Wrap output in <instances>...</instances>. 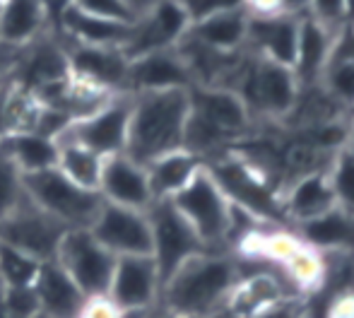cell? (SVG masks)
Listing matches in <instances>:
<instances>
[{
    "label": "cell",
    "mask_w": 354,
    "mask_h": 318,
    "mask_svg": "<svg viewBox=\"0 0 354 318\" xmlns=\"http://www.w3.org/2000/svg\"><path fill=\"white\" fill-rule=\"evenodd\" d=\"M241 282L239 261L222 251H205L183 263L162 285L159 309L183 318H219Z\"/></svg>",
    "instance_id": "obj_1"
},
{
    "label": "cell",
    "mask_w": 354,
    "mask_h": 318,
    "mask_svg": "<svg viewBox=\"0 0 354 318\" xmlns=\"http://www.w3.org/2000/svg\"><path fill=\"white\" fill-rule=\"evenodd\" d=\"M188 113H191L188 89L133 94L126 155L133 162L147 167L152 159L181 150Z\"/></svg>",
    "instance_id": "obj_2"
},
{
    "label": "cell",
    "mask_w": 354,
    "mask_h": 318,
    "mask_svg": "<svg viewBox=\"0 0 354 318\" xmlns=\"http://www.w3.org/2000/svg\"><path fill=\"white\" fill-rule=\"evenodd\" d=\"M191 113H188L183 150L203 159L219 157L229 142L243 138L251 126V113L236 92L224 87H191Z\"/></svg>",
    "instance_id": "obj_3"
},
{
    "label": "cell",
    "mask_w": 354,
    "mask_h": 318,
    "mask_svg": "<svg viewBox=\"0 0 354 318\" xmlns=\"http://www.w3.org/2000/svg\"><path fill=\"white\" fill-rule=\"evenodd\" d=\"M227 89L241 97L251 118H284L299 102V82L292 68L253 56L248 48H243Z\"/></svg>",
    "instance_id": "obj_4"
},
{
    "label": "cell",
    "mask_w": 354,
    "mask_h": 318,
    "mask_svg": "<svg viewBox=\"0 0 354 318\" xmlns=\"http://www.w3.org/2000/svg\"><path fill=\"white\" fill-rule=\"evenodd\" d=\"M22 183L24 193L32 198L34 205L61 222L66 230H89L104 205L97 191L77 186L58 169L22 176Z\"/></svg>",
    "instance_id": "obj_5"
},
{
    "label": "cell",
    "mask_w": 354,
    "mask_h": 318,
    "mask_svg": "<svg viewBox=\"0 0 354 318\" xmlns=\"http://www.w3.org/2000/svg\"><path fill=\"white\" fill-rule=\"evenodd\" d=\"M171 203L183 215V220L193 227V232L207 251H222L229 234L232 203L205 167L196 174V178L181 193L171 198Z\"/></svg>",
    "instance_id": "obj_6"
},
{
    "label": "cell",
    "mask_w": 354,
    "mask_h": 318,
    "mask_svg": "<svg viewBox=\"0 0 354 318\" xmlns=\"http://www.w3.org/2000/svg\"><path fill=\"white\" fill-rule=\"evenodd\" d=\"M147 220L149 232H152V253L149 256L157 265L162 285L183 263L207 251L171 200H154L147 207Z\"/></svg>",
    "instance_id": "obj_7"
},
{
    "label": "cell",
    "mask_w": 354,
    "mask_h": 318,
    "mask_svg": "<svg viewBox=\"0 0 354 318\" xmlns=\"http://www.w3.org/2000/svg\"><path fill=\"white\" fill-rule=\"evenodd\" d=\"M205 169L212 174L217 186L229 198L232 205H239L248 210L261 222L272 220L277 215H284L282 200L277 198L275 188L263 178L258 169L246 164L239 157H214L205 162Z\"/></svg>",
    "instance_id": "obj_8"
},
{
    "label": "cell",
    "mask_w": 354,
    "mask_h": 318,
    "mask_svg": "<svg viewBox=\"0 0 354 318\" xmlns=\"http://www.w3.org/2000/svg\"><path fill=\"white\" fill-rule=\"evenodd\" d=\"M56 263L73 277L87 299L106 297L116 256L109 253L89 230H68L58 246Z\"/></svg>",
    "instance_id": "obj_9"
},
{
    "label": "cell",
    "mask_w": 354,
    "mask_h": 318,
    "mask_svg": "<svg viewBox=\"0 0 354 318\" xmlns=\"http://www.w3.org/2000/svg\"><path fill=\"white\" fill-rule=\"evenodd\" d=\"M133 94H116L94 116L75 121L56 140H73L92 150L102 159L113 155H126L128 131H131Z\"/></svg>",
    "instance_id": "obj_10"
},
{
    "label": "cell",
    "mask_w": 354,
    "mask_h": 318,
    "mask_svg": "<svg viewBox=\"0 0 354 318\" xmlns=\"http://www.w3.org/2000/svg\"><path fill=\"white\" fill-rule=\"evenodd\" d=\"M191 24V15L183 0H157L133 22L123 53L133 61L147 53L176 48L188 34Z\"/></svg>",
    "instance_id": "obj_11"
},
{
    "label": "cell",
    "mask_w": 354,
    "mask_h": 318,
    "mask_svg": "<svg viewBox=\"0 0 354 318\" xmlns=\"http://www.w3.org/2000/svg\"><path fill=\"white\" fill-rule=\"evenodd\" d=\"M66 227L48 217L44 210L34 205L32 198L24 193L17 210L0 225V241L24 251L27 256L41 263L56 261L58 246L66 236Z\"/></svg>",
    "instance_id": "obj_12"
},
{
    "label": "cell",
    "mask_w": 354,
    "mask_h": 318,
    "mask_svg": "<svg viewBox=\"0 0 354 318\" xmlns=\"http://www.w3.org/2000/svg\"><path fill=\"white\" fill-rule=\"evenodd\" d=\"M89 232L116 258L149 256L152 253V232H149L147 210L142 212L104 203Z\"/></svg>",
    "instance_id": "obj_13"
},
{
    "label": "cell",
    "mask_w": 354,
    "mask_h": 318,
    "mask_svg": "<svg viewBox=\"0 0 354 318\" xmlns=\"http://www.w3.org/2000/svg\"><path fill=\"white\" fill-rule=\"evenodd\" d=\"M159 294L162 280L152 256L116 258L106 292V299L116 309H154L159 304Z\"/></svg>",
    "instance_id": "obj_14"
},
{
    "label": "cell",
    "mask_w": 354,
    "mask_h": 318,
    "mask_svg": "<svg viewBox=\"0 0 354 318\" xmlns=\"http://www.w3.org/2000/svg\"><path fill=\"white\" fill-rule=\"evenodd\" d=\"M68 63H71V75L82 80L87 84L104 89L111 94H128V66L131 58L123 53V48L113 46H68Z\"/></svg>",
    "instance_id": "obj_15"
},
{
    "label": "cell",
    "mask_w": 354,
    "mask_h": 318,
    "mask_svg": "<svg viewBox=\"0 0 354 318\" xmlns=\"http://www.w3.org/2000/svg\"><path fill=\"white\" fill-rule=\"evenodd\" d=\"M99 196H102L104 203L142 212L154 203L147 171H145L142 164L133 162L128 155H113L104 159L102 178H99Z\"/></svg>",
    "instance_id": "obj_16"
},
{
    "label": "cell",
    "mask_w": 354,
    "mask_h": 318,
    "mask_svg": "<svg viewBox=\"0 0 354 318\" xmlns=\"http://www.w3.org/2000/svg\"><path fill=\"white\" fill-rule=\"evenodd\" d=\"M193 77L188 66L183 63L176 48L169 51L147 53V56L133 58L128 66V94H147V92H171V89H191Z\"/></svg>",
    "instance_id": "obj_17"
},
{
    "label": "cell",
    "mask_w": 354,
    "mask_h": 318,
    "mask_svg": "<svg viewBox=\"0 0 354 318\" xmlns=\"http://www.w3.org/2000/svg\"><path fill=\"white\" fill-rule=\"evenodd\" d=\"M299 19L292 15H268V17H251L248 15V37L246 48L258 58H266L277 66L292 68L299 39Z\"/></svg>",
    "instance_id": "obj_18"
},
{
    "label": "cell",
    "mask_w": 354,
    "mask_h": 318,
    "mask_svg": "<svg viewBox=\"0 0 354 318\" xmlns=\"http://www.w3.org/2000/svg\"><path fill=\"white\" fill-rule=\"evenodd\" d=\"M337 34H333L328 27H323L311 15L299 19V39L297 53H294L292 73L297 77L299 87L306 89L311 84H321V77L326 73L328 63L335 53Z\"/></svg>",
    "instance_id": "obj_19"
},
{
    "label": "cell",
    "mask_w": 354,
    "mask_h": 318,
    "mask_svg": "<svg viewBox=\"0 0 354 318\" xmlns=\"http://www.w3.org/2000/svg\"><path fill=\"white\" fill-rule=\"evenodd\" d=\"M56 17V29L68 39L71 44L77 46H113L123 48L131 37L133 24L126 22H113V19L94 17L82 10L73 8L71 3L63 0L61 10Z\"/></svg>",
    "instance_id": "obj_20"
},
{
    "label": "cell",
    "mask_w": 354,
    "mask_h": 318,
    "mask_svg": "<svg viewBox=\"0 0 354 318\" xmlns=\"http://www.w3.org/2000/svg\"><path fill=\"white\" fill-rule=\"evenodd\" d=\"M34 292H37L44 318H82L84 306L89 301L56 261L41 263V270L34 282Z\"/></svg>",
    "instance_id": "obj_21"
},
{
    "label": "cell",
    "mask_w": 354,
    "mask_h": 318,
    "mask_svg": "<svg viewBox=\"0 0 354 318\" xmlns=\"http://www.w3.org/2000/svg\"><path fill=\"white\" fill-rule=\"evenodd\" d=\"M53 0H3L0 8V41L22 48L51 29Z\"/></svg>",
    "instance_id": "obj_22"
},
{
    "label": "cell",
    "mask_w": 354,
    "mask_h": 318,
    "mask_svg": "<svg viewBox=\"0 0 354 318\" xmlns=\"http://www.w3.org/2000/svg\"><path fill=\"white\" fill-rule=\"evenodd\" d=\"M333 207H337V203L328 178V169L301 174L282 196L284 215H289L299 225L326 215Z\"/></svg>",
    "instance_id": "obj_23"
},
{
    "label": "cell",
    "mask_w": 354,
    "mask_h": 318,
    "mask_svg": "<svg viewBox=\"0 0 354 318\" xmlns=\"http://www.w3.org/2000/svg\"><path fill=\"white\" fill-rule=\"evenodd\" d=\"M203 167H205V162L193 152L183 150V147L152 159L145 167L149 188H152V198L154 200H171L176 193H181L196 178V174Z\"/></svg>",
    "instance_id": "obj_24"
},
{
    "label": "cell",
    "mask_w": 354,
    "mask_h": 318,
    "mask_svg": "<svg viewBox=\"0 0 354 318\" xmlns=\"http://www.w3.org/2000/svg\"><path fill=\"white\" fill-rule=\"evenodd\" d=\"M299 241L316 253H354V215L333 207L326 215L299 225Z\"/></svg>",
    "instance_id": "obj_25"
},
{
    "label": "cell",
    "mask_w": 354,
    "mask_h": 318,
    "mask_svg": "<svg viewBox=\"0 0 354 318\" xmlns=\"http://www.w3.org/2000/svg\"><path fill=\"white\" fill-rule=\"evenodd\" d=\"M188 37L217 53H239L246 48L248 15L246 10L212 15L201 22H193L188 29Z\"/></svg>",
    "instance_id": "obj_26"
},
{
    "label": "cell",
    "mask_w": 354,
    "mask_h": 318,
    "mask_svg": "<svg viewBox=\"0 0 354 318\" xmlns=\"http://www.w3.org/2000/svg\"><path fill=\"white\" fill-rule=\"evenodd\" d=\"M0 147L8 152V157L12 159L22 176L56 169L58 164L56 140L39 135V133H15V135L3 138Z\"/></svg>",
    "instance_id": "obj_27"
},
{
    "label": "cell",
    "mask_w": 354,
    "mask_h": 318,
    "mask_svg": "<svg viewBox=\"0 0 354 318\" xmlns=\"http://www.w3.org/2000/svg\"><path fill=\"white\" fill-rule=\"evenodd\" d=\"M56 145H58V164H56L58 171L71 178L73 183H77V186L99 193V178H102L104 159L73 140H56Z\"/></svg>",
    "instance_id": "obj_28"
},
{
    "label": "cell",
    "mask_w": 354,
    "mask_h": 318,
    "mask_svg": "<svg viewBox=\"0 0 354 318\" xmlns=\"http://www.w3.org/2000/svg\"><path fill=\"white\" fill-rule=\"evenodd\" d=\"M41 270V261L24 251L0 241V285L3 287H34Z\"/></svg>",
    "instance_id": "obj_29"
},
{
    "label": "cell",
    "mask_w": 354,
    "mask_h": 318,
    "mask_svg": "<svg viewBox=\"0 0 354 318\" xmlns=\"http://www.w3.org/2000/svg\"><path fill=\"white\" fill-rule=\"evenodd\" d=\"M328 178H330L337 207L354 215V152L350 147L337 150L333 164L328 167Z\"/></svg>",
    "instance_id": "obj_30"
},
{
    "label": "cell",
    "mask_w": 354,
    "mask_h": 318,
    "mask_svg": "<svg viewBox=\"0 0 354 318\" xmlns=\"http://www.w3.org/2000/svg\"><path fill=\"white\" fill-rule=\"evenodd\" d=\"M321 87L335 104L354 106V63L333 56L321 77Z\"/></svg>",
    "instance_id": "obj_31"
},
{
    "label": "cell",
    "mask_w": 354,
    "mask_h": 318,
    "mask_svg": "<svg viewBox=\"0 0 354 318\" xmlns=\"http://www.w3.org/2000/svg\"><path fill=\"white\" fill-rule=\"evenodd\" d=\"M24 198L22 174L8 157V152L0 147V225L17 210L19 200Z\"/></svg>",
    "instance_id": "obj_32"
},
{
    "label": "cell",
    "mask_w": 354,
    "mask_h": 318,
    "mask_svg": "<svg viewBox=\"0 0 354 318\" xmlns=\"http://www.w3.org/2000/svg\"><path fill=\"white\" fill-rule=\"evenodd\" d=\"M66 3H71L73 8L82 10V12H87V15L113 19V22L133 24L138 19L126 0H66Z\"/></svg>",
    "instance_id": "obj_33"
},
{
    "label": "cell",
    "mask_w": 354,
    "mask_h": 318,
    "mask_svg": "<svg viewBox=\"0 0 354 318\" xmlns=\"http://www.w3.org/2000/svg\"><path fill=\"white\" fill-rule=\"evenodd\" d=\"M3 306L12 318L41 316L34 287H3Z\"/></svg>",
    "instance_id": "obj_34"
},
{
    "label": "cell",
    "mask_w": 354,
    "mask_h": 318,
    "mask_svg": "<svg viewBox=\"0 0 354 318\" xmlns=\"http://www.w3.org/2000/svg\"><path fill=\"white\" fill-rule=\"evenodd\" d=\"M311 15L313 19L328 27L333 34L340 37L347 29L345 24V0H311Z\"/></svg>",
    "instance_id": "obj_35"
},
{
    "label": "cell",
    "mask_w": 354,
    "mask_h": 318,
    "mask_svg": "<svg viewBox=\"0 0 354 318\" xmlns=\"http://www.w3.org/2000/svg\"><path fill=\"white\" fill-rule=\"evenodd\" d=\"M183 5L191 15V22H201L212 15L246 10V0H183Z\"/></svg>",
    "instance_id": "obj_36"
},
{
    "label": "cell",
    "mask_w": 354,
    "mask_h": 318,
    "mask_svg": "<svg viewBox=\"0 0 354 318\" xmlns=\"http://www.w3.org/2000/svg\"><path fill=\"white\" fill-rule=\"evenodd\" d=\"M256 318H306V306L289 297V299H280L263 309Z\"/></svg>",
    "instance_id": "obj_37"
},
{
    "label": "cell",
    "mask_w": 354,
    "mask_h": 318,
    "mask_svg": "<svg viewBox=\"0 0 354 318\" xmlns=\"http://www.w3.org/2000/svg\"><path fill=\"white\" fill-rule=\"evenodd\" d=\"M17 58H19V48L8 46V44L0 41V87L12 80V71H15V66H17Z\"/></svg>",
    "instance_id": "obj_38"
},
{
    "label": "cell",
    "mask_w": 354,
    "mask_h": 318,
    "mask_svg": "<svg viewBox=\"0 0 354 318\" xmlns=\"http://www.w3.org/2000/svg\"><path fill=\"white\" fill-rule=\"evenodd\" d=\"M118 309L106 299V297H97V299H89L84 306L82 318H116Z\"/></svg>",
    "instance_id": "obj_39"
},
{
    "label": "cell",
    "mask_w": 354,
    "mask_h": 318,
    "mask_svg": "<svg viewBox=\"0 0 354 318\" xmlns=\"http://www.w3.org/2000/svg\"><path fill=\"white\" fill-rule=\"evenodd\" d=\"M280 0H246V15L251 17H268V15H280Z\"/></svg>",
    "instance_id": "obj_40"
},
{
    "label": "cell",
    "mask_w": 354,
    "mask_h": 318,
    "mask_svg": "<svg viewBox=\"0 0 354 318\" xmlns=\"http://www.w3.org/2000/svg\"><path fill=\"white\" fill-rule=\"evenodd\" d=\"M333 56L337 58H345V61H352L354 63V29H345V32L337 37V44H335V53Z\"/></svg>",
    "instance_id": "obj_41"
},
{
    "label": "cell",
    "mask_w": 354,
    "mask_h": 318,
    "mask_svg": "<svg viewBox=\"0 0 354 318\" xmlns=\"http://www.w3.org/2000/svg\"><path fill=\"white\" fill-rule=\"evenodd\" d=\"M282 12L292 17H306L311 12V0H280Z\"/></svg>",
    "instance_id": "obj_42"
},
{
    "label": "cell",
    "mask_w": 354,
    "mask_h": 318,
    "mask_svg": "<svg viewBox=\"0 0 354 318\" xmlns=\"http://www.w3.org/2000/svg\"><path fill=\"white\" fill-rule=\"evenodd\" d=\"M116 318H152V309H118Z\"/></svg>",
    "instance_id": "obj_43"
},
{
    "label": "cell",
    "mask_w": 354,
    "mask_h": 318,
    "mask_svg": "<svg viewBox=\"0 0 354 318\" xmlns=\"http://www.w3.org/2000/svg\"><path fill=\"white\" fill-rule=\"evenodd\" d=\"M5 89H8V82L0 87V140L8 138V128H5Z\"/></svg>",
    "instance_id": "obj_44"
},
{
    "label": "cell",
    "mask_w": 354,
    "mask_h": 318,
    "mask_svg": "<svg viewBox=\"0 0 354 318\" xmlns=\"http://www.w3.org/2000/svg\"><path fill=\"white\" fill-rule=\"evenodd\" d=\"M126 3L131 5V10H133V12H136V17H140V15L145 12V10L152 8V5L157 3V0H126Z\"/></svg>",
    "instance_id": "obj_45"
},
{
    "label": "cell",
    "mask_w": 354,
    "mask_h": 318,
    "mask_svg": "<svg viewBox=\"0 0 354 318\" xmlns=\"http://www.w3.org/2000/svg\"><path fill=\"white\" fill-rule=\"evenodd\" d=\"M345 24L347 29H354V0H345Z\"/></svg>",
    "instance_id": "obj_46"
},
{
    "label": "cell",
    "mask_w": 354,
    "mask_h": 318,
    "mask_svg": "<svg viewBox=\"0 0 354 318\" xmlns=\"http://www.w3.org/2000/svg\"><path fill=\"white\" fill-rule=\"evenodd\" d=\"M152 318H183V316L169 314V311H164V309H159V306H154V309H152Z\"/></svg>",
    "instance_id": "obj_47"
},
{
    "label": "cell",
    "mask_w": 354,
    "mask_h": 318,
    "mask_svg": "<svg viewBox=\"0 0 354 318\" xmlns=\"http://www.w3.org/2000/svg\"><path fill=\"white\" fill-rule=\"evenodd\" d=\"M0 8H3V0H0Z\"/></svg>",
    "instance_id": "obj_48"
}]
</instances>
